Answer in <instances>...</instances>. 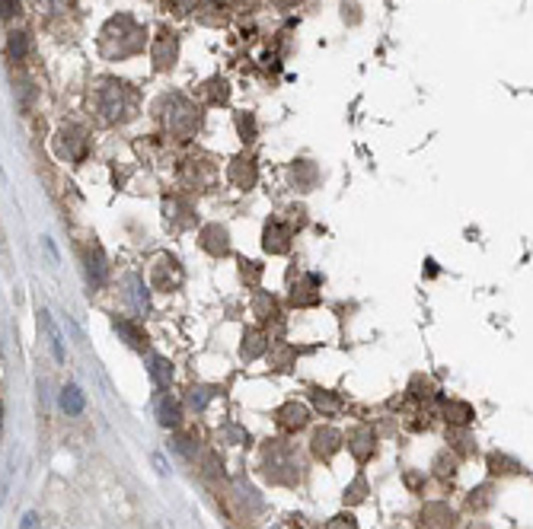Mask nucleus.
Segmentation results:
<instances>
[{
  "instance_id": "nucleus-14",
  "label": "nucleus",
  "mask_w": 533,
  "mask_h": 529,
  "mask_svg": "<svg viewBox=\"0 0 533 529\" xmlns=\"http://www.w3.org/2000/svg\"><path fill=\"white\" fill-rule=\"evenodd\" d=\"M262 348H265V338H262V332H246V338H243V358L246 360H252V358H259L262 354Z\"/></svg>"
},
{
  "instance_id": "nucleus-7",
  "label": "nucleus",
  "mask_w": 533,
  "mask_h": 529,
  "mask_svg": "<svg viewBox=\"0 0 533 529\" xmlns=\"http://www.w3.org/2000/svg\"><path fill=\"white\" fill-rule=\"evenodd\" d=\"M348 447L354 450V456H358V462H364L367 456L374 453V433L367 431V427H358V431L348 437Z\"/></svg>"
},
{
  "instance_id": "nucleus-26",
  "label": "nucleus",
  "mask_w": 533,
  "mask_h": 529,
  "mask_svg": "<svg viewBox=\"0 0 533 529\" xmlns=\"http://www.w3.org/2000/svg\"><path fill=\"white\" fill-rule=\"evenodd\" d=\"M173 7H176V13H192V10L198 7V0H173Z\"/></svg>"
},
{
  "instance_id": "nucleus-16",
  "label": "nucleus",
  "mask_w": 533,
  "mask_h": 529,
  "mask_svg": "<svg viewBox=\"0 0 533 529\" xmlns=\"http://www.w3.org/2000/svg\"><path fill=\"white\" fill-rule=\"evenodd\" d=\"M115 332H118V335H122V338H125L128 344H134V348H141V344L147 341V338L141 335V329H138V325L125 322V319H115Z\"/></svg>"
},
{
  "instance_id": "nucleus-17",
  "label": "nucleus",
  "mask_w": 533,
  "mask_h": 529,
  "mask_svg": "<svg viewBox=\"0 0 533 529\" xmlns=\"http://www.w3.org/2000/svg\"><path fill=\"white\" fill-rule=\"evenodd\" d=\"M7 51H10V58H13V61H23V58L29 55V39H26V32H13V35H10Z\"/></svg>"
},
{
  "instance_id": "nucleus-28",
  "label": "nucleus",
  "mask_w": 533,
  "mask_h": 529,
  "mask_svg": "<svg viewBox=\"0 0 533 529\" xmlns=\"http://www.w3.org/2000/svg\"><path fill=\"white\" fill-rule=\"evenodd\" d=\"M0 431H4V412H0Z\"/></svg>"
},
{
  "instance_id": "nucleus-4",
  "label": "nucleus",
  "mask_w": 533,
  "mask_h": 529,
  "mask_svg": "<svg viewBox=\"0 0 533 529\" xmlns=\"http://www.w3.org/2000/svg\"><path fill=\"white\" fill-rule=\"evenodd\" d=\"M176 55H179V41H176V35L169 32V29H163L157 39V45H153V61H157V70H169L176 64Z\"/></svg>"
},
{
  "instance_id": "nucleus-10",
  "label": "nucleus",
  "mask_w": 533,
  "mask_h": 529,
  "mask_svg": "<svg viewBox=\"0 0 533 529\" xmlns=\"http://www.w3.org/2000/svg\"><path fill=\"white\" fill-rule=\"evenodd\" d=\"M157 418L163 427H176L179 424V405H176L169 396H163V399L157 402Z\"/></svg>"
},
{
  "instance_id": "nucleus-24",
  "label": "nucleus",
  "mask_w": 533,
  "mask_h": 529,
  "mask_svg": "<svg viewBox=\"0 0 533 529\" xmlns=\"http://www.w3.org/2000/svg\"><path fill=\"white\" fill-rule=\"evenodd\" d=\"M345 501H364V478H354V485L345 491Z\"/></svg>"
},
{
  "instance_id": "nucleus-19",
  "label": "nucleus",
  "mask_w": 533,
  "mask_h": 529,
  "mask_svg": "<svg viewBox=\"0 0 533 529\" xmlns=\"http://www.w3.org/2000/svg\"><path fill=\"white\" fill-rule=\"evenodd\" d=\"M473 418V408L463 405V402H454V405H447V421H454V424H470Z\"/></svg>"
},
{
  "instance_id": "nucleus-20",
  "label": "nucleus",
  "mask_w": 533,
  "mask_h": 529,
  "mask_svg": "<svg viewBox=\"0 0 533 529\" xmlns=\"http://www.w3.org/2000/svg\"><path fill=\"white\" fill-rule=\"evenodd\" d=\"M211 396H214V389H208V386H198V389L188 392V405H192V408H205L211 402Z\"/></svg>"
},
{
  "instance_id": "nucleus-8",
  "label": "nucleus",
  "mask_w": 533,
  "mask_h": 529,
  "mask_svg": "<svg viewBox=\"0 0 533 529\" xmlns=\"http://www.w3.org/2000/svg\"><path fill=\"white\" fill-rule=\"evenodd\" d=\"M291 233L281 227V223H269L265 227V249L269 252H288V246H291Z\"/></svg>"
},
{
  "instance_id": "nucleus-6",
  "label": "nucleus",
  "mask_w": 533,
  "mask_h": 529,
  "mask_svg": "<svg viewBox=\"0 0 533 529\" xmlns=\"http://www.w3.org/2000/svg\"><path fill=\"white\" fill-rule=\"evenodd\" d=\"M278 424L288 427V431L304 427L307 424V405H300V402H288L284 408H278Z\"/></svg>"
},
{
  "instance_id": "nucleus-25",
  "label": "nucleus",
  "mask_w": 533,
  "mask_h": 529,
  "mask_svg": "<svg viewBox=\"0 0 533 529\" xmlns=\"http://www.w3.org/2000/svg\"><path fill=\"white\" fill-rule=\"evenodd\" d=\"M20 13V0H0V16L4 20H10V16Z\"/></svg>"
},
{
  "instance_id": "nucleus-9",
  "label": "nucleus",
  "mask_w": 533,
  "mask_h": 529,
  "mask_svg": "<svg viewBox=\"0 0 533 529\" xmlns=\"http://www.w3.org/2000/svg\"><path fill=\"white\" fill-rule=\"evenodd\" d=\"M230 179H233L240 188L256 185V166H252V159H236L233 169H230Z\"/></svg>"
},
{
  "instance_id": "nucleus-27",
  "label": "nucleus",
  "mask_w": 533,
  "mask_h": 529,
  "mask_svg": "<svg viewBox=\"0 0 533 529\" xmlns=\"http://www.w3.org/2000/svg\"><path fill=\"white\" fill-rule=\"evenodd\" d=\"M35 520H39L35 514H26V520H23V529H35Z\"/></svg>"
},
{
  "instance_id": "nucleus-12",
  "label": "nucleus",
  "mask_w": 533,
  "mask_h": 529,
  "mask_svg": "<svg viewBox=\"0 0 533 529\" xmlns=\"http://www.w3.org/2000/svg\"><path fill=\"white\" fill-rule=\"evenodd\" d=\"M61 408L68 414H80L84 412V392L77 389V386H68V389L61 392Z\"/></svg>"
},
{
  "instance_id": "nucleus-21",
  "label": "nucleus",
  "mask_w": 533,
  "mask_h": 529,
  "mask_svg": "<svg viewBox=\"0 0 533 529\" xmlns=\"http://www.w3.org/2000/svg\"><path fill=\"white\" fill-rule=\"evenodd\" d=\"M208 86H211V103H227V99H230V86H227V80H211L208 83Z\"/></svg>"
},
{
  "instance_id": "nucleus-11",
  "label": "nucleus",
  "mask_w": 533,
  "mask_h": 529,
  "mask_svg": "<svg viewBox=\"0 0 533 529\" xmlns=\"http://www.w3.org/2000/svg\"><path fill=\"white\" fill-rule=\"evenodd\" d=\"M150 379L160 386V389H167L169 379H173V367H169V360H163V358H150Z\"/></svg>"
},
{
  "instance_id": "nucleus-3",
  "label": "nucleus",
  "mask_w": 533,
  "mask_h": 529,
  "mask_svg": "<svg viewBox=\"0 0 533 529\" xmlns=\"http://www.w3.org/2000/svg\"><path fill=\"white\" fill-rule=\"evenodd\" d=\"M169 109H176L173 115H167L169 128H173L179 138H188V134L198 128V115H195V109H192V105H188L182 96H173V99H169Z\"/></svg>"
},
{
  "instance_id": "nucleus-1",
  "label": "nucleus",
  "mask_w": 533,
  "mask_h": 529,
  "mask_svg": "<svg viewBox=\"0 0 533 529\" xmlns=\"http://www.w3.org/2000/svg\"><path fill=\"white\" fill-rule=\"evenodd\" d=\"M109 26L118 29V35L109 32V29L103 32V41H112V39L118 41V48L112 51V58H125V55H134V51L144 48V35H147V32L131 20V16H115Z\"/></svg>"
},
{
  "instance_id": "nucleus-22",
  "label": "nucleus",
  "mask_w": 533,
  "mask_h": 529,
  "mask_svg": "<svg viewBox=\"0 0 533 529\" xmlns=\"http://www.w3.org/2000/svg\"><path fill=\"white\" fill-rule=\"evenodd\" d=\"M236 124H240L243 141H252V134H256V122H252V115H240L236 118Z\"/></svg>"
},
{
  "instance_id": "nucleus-13",
  "label": "nucleus",
  "mask_w": 533,
  "mask_h": 529,
  "mask_svg": "<svg viewBox=\"0 0 533 529\" xmlns=\"http://www.w3.org/2000/svg\"><path fill=\"white\" fill-rule=\"evenodd\" d=\"M205 249L208 252H227V230H221V227H208L205 230Z\"/></svg>"
},
{
  "instance_id": "nucleus-23",
  "label": "nucleus",
  "mask_w": 533,
  "mask_h": 529,
  "mask_svg": "<svg viewBox=\"0 0 533 529\" xmlns=\"http://www.w3.org/2000/svg\"><path fill=\"white\" fill-rule=\"evenodd\" d=\"M326 529H358V523H354V516L339 514V516H333V523H329Z\"/></svg>"
},
{
  "instance_id": "nucleus-2",
  "label": "nucleus",
  "mask_w": 533,
  "mask_h": 529,
  "mask_svg": "<svg viewBox=\"0 0 533 529\" xmlns=\"http://www.w3.org/2000/svg\"><path fill=\"white\" fill-rule=\"evenodd\" d=\"M131 103H134V96L125 83H105L103 93H99V109H103L105 122H115L122 112L131 109Z\"/></svg>"
},
{
  "instance_id": "nucleus-5",
  "label": "nucleus",
  "mask_w": 533,
  "mask_h": 529,
  "mask_svg": "<svg viewBox=\"0 0 533 529\" xmlns=\"http://www.w3.org/2000/svg\"><path fill=\"white\" fill-rule=\"evenodd\" d=\"M339 447H342V437L333 427H319V431L313 433V453H316L319 459H333V453Z\"/></svg>"
},
{
  "instance_id": "nucleus-15",
  "label": "nucleus",
  "mask_w": 533,
  "mask_h": 529,
  "mask_svg": "<svg viewBox=\"0 0 533 529\" xmlns=\"http://www.w3.org/2000/svg\"><path fill=\"white\" fill-rule=\"evenodd\" d=\"M313 405H316L319 412H326V414H335L342 408V402H339V396H333V392L316 389V392H313Z\"/></svg>"
},
{
  "instance_id": "nucleus-18",
  "label": "nucleus",
  "mask_w": 533,
  "mask_h": 529,
  "mask_svg": "<svg viewBox=\"0 0 533 529\" xmlns=\"http://www.w3.org/2000/svg\"><path fill=\"white\" fill-rule=\"evenodd\" d=\"M42 322H45V329H49V341H51V354H55V360L61 364L64 360V348H61V335H58V329L51 325V319H49V313H42Z\"/></svg>"
}]
</instances>
